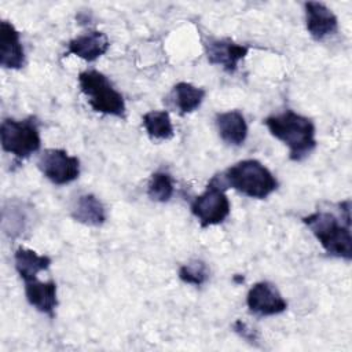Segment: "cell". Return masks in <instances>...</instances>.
I'll return each instance as SVG.
<instances>
[{
	"label": "cell",
	"instance_id": "obj_1",
	"mask_svg": "<svg viewBox=\"0 0 352 352\" xmlns=\"http://www.w3.org/2000/svg\"><path fill=\"white\" fill-rule=\"evenodd\" d=\"M264 124L274 138L289 147V157L293 161L304 160L316 146L314 122L293 110L270 116Z\"/></svg>",
	"mask_w": 352,
	"mask_h": 352
},
{
	"label": "cell",
	"instance_id": "obj_2",
	"mask_svg": "<svg viewBox=\"0 0 352 352\" xmlns=\"http://www.w3.org/2000/svg\"><path fill=\"white\" fill-rule=\"evenodd\" d=\"M302 221L308 226L315 238L330 256L351 260V217H341L340 220L330 212L319 210L305 216Z\"/></svg>",
	"mask_w": 352,
	"mask_h": 352
},
{
	"label": "cell",
	"instance_id": "obj_3",
	"mask_svg": "<svg viewBox=\"0 0 352 352\" xmlns=\"http://www.w3.org/2000/svg\"><path fill=\"white\" fill-rule=\"evenodd\" d=\"M221 176L227 186L256 199L267 198L278 187L275 176L257 160L239 161Z\"/></svg>",
	"mask_w": 352,
	"mask_h": 352
},
{
	"label": "cell",
	"instance_id": "obj_4",
	"mask_svg": "<svg viewBox=\"0 0 352 352\" xmlns=\"http://www.w3.org/2000/svg\"><path fill=\"white\" fill-rule=\"evenodd\" d=\"M78 85L94 111L125 118L124 98L103 73L98 70L81 72Z\"/></svg>",
	"mask_w": 352,
	"mask_h": 352
},
{
	"label": "cell",
	"instance_id": "obj_5",
	"mask_svg": "<svg viewBox=\"0 0 352 352\" xmlns=\"http://www.w3.org/2000/svg\"><path fill=\"white\" fill-rule=\"evenodd\" d=\"M0 140L4 151L25 160L36 153L41 146L37 122L33 117L23 121L6 118L0 126Z\"/></svg>",
	"mask_w": 352,
	"mask_h": 352
},
{
	"label": "cell",
	"instance_id": "obj_6",
	"mask_svg": "<svg viewBox=\"0 0 352 352\" xmlns=\"http://www.w3.org/2000/svg\"><path fill=\"white\" fill-rule=\"evenodd\" d=\"M226 183L223 176L217 175L210 179L206 190L191 204V212L198 219L201 227L220 224L230 214V201L224 192Z\"/></svg>",
	"mask_w": 352,
	"mask_h": 352
},
{
	"label": "cell",
	"instance_id": "obj_7",
	"mask_svg": "<svg viewBox=\"0 0 352 352\" xmlns=\"http://www.w3.org/2000/svg\"><path fill=\"white\" fill-rule=\"evenodd\" d=\"M37 166L41 173L54 184L62 186L76 180L80 175V161L77 157L69 155L60 148L45 150L38 161Z\"/></svg>",
	"mask_w": 352,
	"mask_h": 352
},
{
	"label": "cell",
	"instance_id": "obj_8",
	"mask_svg": "<svg viewBox=\"0 0 352 352\" xmlns=\"http://www.w3.org/2000/svg\"><path fill=\"white\" fill-rule=\"evenodd\" d=\"M246 304L250 312L260 316L278 315L287 308V302L276 286L265 280L257 282L250 287L246 296Z\"/></svg>",
	"mask_w": 352,
	"mask_h": 352
},
{
	"label": "cell",
	"instance_id": "obj_9",
	"mask_svg": "<svg viewBox=\"0 0 352 352\" xmlns=\"http://www.w3.org/2000/svg\"><path fill=\"white\" fill-rule=\"evenodd\" d=\"M204 47L209 63L221 66L227 73H234L238 69L239 60L249 52L248 45L238 44L231 38L209 37L204 41Z\"/></svg>",
	"mask_w": 352,
	"mask_h": 352
},
{
	"label": "cell",
	"instance_id": "obj_10",
	"mask_svg": "<svg viewBox=\"0 0 352 352\" xmlns=\"http://www.w3.org/2000/svg\"><path fill=\"white\" fill-rule=\"evenodd\" d=\"M304 8L307 30L315 40H323L324 37L337 32V16L323 3L308 1L304 4Z\"/></svg>",
	"mask_w": 352,
	"mask_h": 352
},
{
	"label": "cell",
	"instance_id": "obj_11",
	"mask_svg": "<svg viewBox=\"0 0 352 352\" xmlns=\"http://www.w3.org/2000/svg\"><path fill=\"white\" fill-rule=\"evenodd\" d=\"M0 63L7 69H21L25 65V51L19 40V32L8 21L0 23Z\"/></svg>",
	"mask_w": 352,
	"mask_h": 352
},
{
	"label": "cell",
	"instance_id": "obj_12",
	"mask_svg": "<svg viewBox=\"0 0 352 352\" xmlns=\"http://www.w3.org/2000/svg\"><path fill=\"white\" fill-rule=\"evenodd\" d=\"M110 47L109 38L103 32L91 30L76 38L70 40L67 44V55H76L87 62H94L99 56L107 52Z\"/></svg>",
	"mask_w": 352,
	"mask_h": 352
},
{
	"label": "cell",
	"instance_id": "obj_13",
	"mask_svg": "<svg viewBox=\"0 0 352 352\" xmlns=\"http://www.w3.org/2000/svg\"><path fill=\"white\" fill-rule=\"evenodd\" d=\"M25 294L32 307L37 311L54 316V311L58 305L56 283L54 280L41 282L37 278L25 282Z\"/></svg>",
	"mask_w": 352,
	"mask_h": 352
},
{
	"label": "cell",
	"instance_id": "obj_14",
	"mask_svg": "<svg viewBox=\"0 0 352 352\" xmlns=\"http://www.w3.org/2000/svg\"><path fill=\"white\" fill-rule=\"evenodd\" d=\"M216 125L220 138L231 146H241L248 136L245 117L238 110L220 113L216 116Z\"/></svg>",
	"mask_w": 352,
	"mask_h": 352
},
{
	"label": "cell",
	"instance_id": "obj_15",
	"mask_svg": "<svg viewBox=\"0 0 352 352\" xmlns=\"http://www.w3.org/2000/svg\"><path fill=\"white\" fill-rule=\"evenodd\" d=\"M70 216L73 220L85 226L99 227L106 221V209L94 194L80 195L72 206Z\"/></svg>",
	"mask_w": 352,
	"mask_h": 352
},
{
	"label": "cell",
	"instance_id": "obj_16",
	"mask_svg": "<svg viewBox=\"0 0 352 352\" xmlns=\"http://www.w3.org/2000/svg\"><path fill=\"white\" fill-rule=\"evenodd\" d=\"M14 260H15V270L25 282L36 279L40 271L48 270L51 265V258L48 256L38 254L34 250L28 248L16 249L14 254Z\"/></svg>",
	"mask_w": 352,
	"mask_h": 352
},
{
	"label": "cell",
	"instance_id": "obj_17",
	"mask_svg": "<svg viewBox=\"0 0 352 352\" xmlns=\"http://www.w3.org/2000/svg\"><path fill=\"white\" fill-rule=\"evenodd\" d=\"M205 98V89L198 88L190 82H179L173 87L172 99L175 107L182 113L195 111Z\"/></svg>",
	"mask_w": 352,
	"mask_h": 352
},
{
	"label": "cell",
	"instance_id": "obj_18",
	"mask_svg": "<svg viewBox=\"0 0 352 352\" xmlns=\"http://www.w3.org/2000/svg\"><path fill=\"white\" fill-rule=\"evenodd\" d=\"M143 125L151 139L168 140L173 138V125L168 111L153 110L143 116Z\"/></svg>",
	"mask_w": 352,
	"mask_h": 352
},
{
	"label": "cell",
	"instance_id": "obj_19",
	"mask_svg": "<svg viewBox=\"0 0 352 352\" xmlns=\"http://www.w3.org/2000/svg\"><path fill=\"white\" fill-rule=\"evenodd\" d=\"M147 194L153 201L168 202L173 195V180L170 175L165 172H155L151 175Z\"/></svg>",
	"mask_w": 352,
	"mask_h": 352
},
{
	"label": "cell",
	"instance_id": "obj_20",
	"mask_svg": "<svg viewBox=\"0 0 352 352\" xmlns=\"http://www.w3.org/2000/svg\"><path fill=\"white\" fill-rule=\"evenodd\" d=\"M179 278L184 283L201 286L208 279V267L201 260H192V261L180 267Z\"/></svg>",
	"mask_w": 352,
	"mask_h": 352
},
{
	"label": "cell",
	"instance_id": "obj_21",
	"mask_svg": "<svg viewBox=\"0 0 352 352\" xmlns=\"http://www.w3.org/2000/svg\"><path fill=\"white\" fill-rule=\"evenodd\" d=\"M234 330H235L238 334H241L243 338H246V340H254V338H256L254 334H253V330L248 329L246 323H243V322H241V320H236V322L234 323Z\"/></svg>",
	"mask_w": 352,
	"mask_h": 352
}]
</instances>
